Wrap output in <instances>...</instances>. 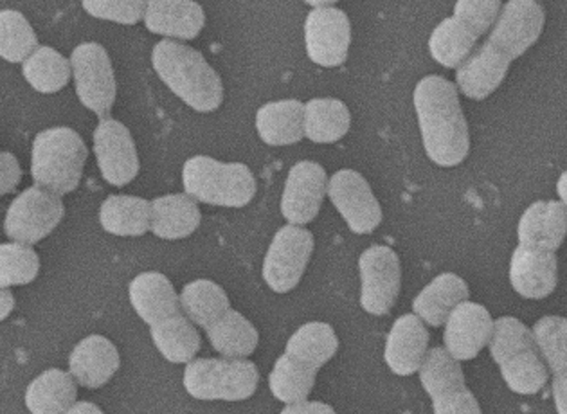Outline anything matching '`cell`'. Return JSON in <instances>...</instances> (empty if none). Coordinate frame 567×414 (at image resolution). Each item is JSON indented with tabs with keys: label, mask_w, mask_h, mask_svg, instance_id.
I'll list each match as a JSON object with an SVG mask.
<instances>
[{
	"label": "cell",
	"mask_w": 567,
	"mask_h": 414,
	"mask_svg": "<svg viewBox=\"0 0 567 414\" xmlns=\"http://www.w3.org/2000/svg\"><path fill=\"white\" fill-rule=\"evenodd\" d=\"M416 373L420 375L423 390L431 399L449 395L452 391L462 390L466 385L462 364L445 348L427 350Z\"/></svg>",
	"instance_id": "35"
},
{
	"label": "cell",
	"mask_w": 567,
	"mask_h": 414,
	"mask_svg": "<svg viewBox=\"0 0 567 414\" xmlns=\"http://www.w3.org/2000/svg\"><path fill=\"white\" fill-rule=\"evenodd\" d=\"M546 13L538 0H508L488 31V40L512 62L523 56L540 39Z\"/></svg>",
	"instance_id": "10"
},
{
	"label": "cell",
	"mask_w": 567,
	"mask_h": 414,
	"mask_svg": "<svg viewBox=\"0 0 567 414\" xmlns=\"http://www.w3.org/2000/svg\"><path fill=\"white\" fill-rule=\"evenodd\" d=\"M146 30L166 39H197L206 25L203 6L195 0H146Z\"/></svg>",
	"instance_id": "19"
},
{
	"label": "cell",
	"mask_w": 567,
	"mask_h": 414,
	"mask_svg": "<svg viewBox=\"0 0 567 414\" xmlns=\"http://www.w3.org/2000/svg\"><path fill=\"white\" fill-rule=\"evenodd\" d=\"M512 60L491 42L472 49V53L456 68V85L463 96L481 102L494 94L505 82Z\"/></svg>",
	"instance_id": "16"
},
{
	"label": "cell",
	"mask_w": 567,
	"mask_h": 414,
	"mask_svg": "<svg viewBox=\"0 0 567 414\" xmlns=\"http://www.w3.org/2000/svg\"><path fill=\"white\" fill-rule=\"evenodd\" d=\"M361 307L371 315H385L393 309L402 284L400 258L391 247L373 246L359 258Z\"/></svg>",
	"instance_id": "9"
},
{
	"label": "cell",
	"mask_w": 567,
	"mask_h": 414,
	"mask_svg": "<svg viewBox=\"0 0 567 414\" xmlns=\"http://www.w3.org/2000/svg\"><path fill=\"white\" fill-rule=\"evenodd\" d=\"M181 312L197 327H209L221 313L231 309L226 290L212 280H195L184 287L178 296Z\"/></svg>",
	"instance_id": "32"
},
{
	"label": "cell",
	"mask_w": 567,
	"mask_h": 414,
	"mask_svg": "<svg viewBox=\"0 0 567 414\" xmlns=\"http://www.w3.org/2000/svg\"><path fill=\"white\" fill-rule=\"evenodd\" d=\"M40 260L31 246L19 241L0 244V287L28 284L39 276Z\"/></svg>",
	"instance_id": "40"
},
{
	"label": "cell",
	"mask_w": 567,
	"mask_h": 414,
	"mask_svg": "<svg viewBox=\"0 0 567 414\" xmlns=\"http://www.w3.org/2000/svg\"><path fill=\"white\" fill-rule=\"evenodd\" d=\"M423 149L442 168H454L471 152V134L457 89L447 77L425 76L413 94Z\"/></svg>",
	"instance_id": "1"
},
{
	"label": "cell",
	"mask_w": 567,
	"mask_h": 414,
	"mask_svg": "<svg viewBox=\"0 0 567 414\" xmlns=\"http://www.w3.org/2000/svg\"><path fill=\"white\" fill-rule=\"evenodd\" d=\"M16 309V298L6 287H0V321H4Z\"/></svg>",
	"instance_id": "48"
},
{
	"label": "cell",
	"mask_w": 567,
	"mask_h": 414,
	"mask_svg": "<svg viewBox=\"0 0 567 414\" xmlns=\"http://www.w3.org/2000/svg\"><path fill=\"white\" fill-rule=\"evenodd\" d=\"M327 172L313 161H299L290 168L281 195V215L293 226H307L318 217L327 197Z\"/></svg>",
	"instance_id": "14"
},
{
	"label": "cell",
	"mask_w": 567,
	"mask_h": 414,
	"mask_svg": "<svg viewBox=\"0 0 567 414\" xmlns=\"http://www.w3.org/2000/svg\"><path fill=\"white\" fill-rule=\"evenodd\" d=\"M82 6L94 19L134 25L145 15L146 0H82Z\"/></svg>",
	"instance_id": "42"
},
{
	"label": "cell",
	"mask_w": 567,
	"mask_h": 414,
	"mask_svg": "<svg viewBox=\"0 0 567 414\" xmlns=\"http://www.w3.org/2000/svg\"><path fill=\"white\" fill-rule=\"evenodd\" d=\"M100 222L116 237H143L150 229V203L132 195H112L102 204Z\"/></svg>",
	"instance_id": "31"
},
{
	"label": "cell",
	"mask_w": 567,
	"mask_h": 414,
	"mask_svg": "<svg viewBox=\"0 0 567 414\" xmlns=\"http://www.w3.org/2000/svg\"><path fill=\"white\" fill-rule=\"evenodd\" d=\"M316 376H318V370L307 366L303 362L293 361L292 356L284 353L270 371V393L278 402L293 404L310 396Z\"/></svg>",
	"instance_id": "37"
},
{
	"label": "cell",
	"mask_w": 567,
	"mask_h": 414,
	"mask_svg": "<svg viewBox=\"0 0 567 414\" xmlns=\"http://www.w3.org/2000/svg\"><path fill=\"white\" fill-rule=\"evenodd\" d=\"M94 154L103 178L112 186H126L140 174V157L128 128L121 121L102 117L94 131Z\"/></svg>",
	"instance_id": "13"
},
{
	"label": "cell",
	"mask_w": 567,
	"mask_h": 414,
	"mask_svg": "<svg viewBox=\"0 0 567 414\" xmlns=\"http://www.w3.org/2000/svg\"><path fill=\"white\" fill-rule=\"evenodd\" d=\"M313 252V235L301 226H284L270 241L265 255V283L278 294H287L298 287Z\"/></svg>",
	"instance_id": "8"
},
{
	"label": "cell",
	"mask_w": 567,
	"mask_h": 414,
	"mask_svg": "<svg viewBox=\"0 0 567 414\" xmlns=\"http://www.w3.org/2000/svg\"><path fill=\"white\" fill-rule=\"evenodd\" d=\"M532 346H535L532 330L520 323L519 319L506 315V318L494 321V332L488 341V348H491L492 361L495 364H501L509 355Z\"/></svg>",
	"instance_id": "41"
},
{
	"label": "cell",
	"mask_w": 567,
	"mask_h": 414,
	"mask_svg": "<svg viewBox=\"0 0 567 414\" xmlns=\"http://www.w3.org/2000/svg\"><path fill=\"white\" fill-rule=\"evenodd\" d=\"M564 186H566V174L560 175L557 184L558 197L563 200L564 204L567 203L566 192H564Z\"/></svg>",
	"instance_id": "50"
},
{
	"label": "cell",
	"mask_w": 567,
	"mask_h": 414,
	"mask_svg": "<svg viewBox=\"0 0 567 414\" xmlns=\"http://www.w3.org/2000/svg\"><path fill=\"white\" fill-rule=\"evenodd\" d=\"M284 414H303V413H327L332 414L336 413L332 405L322 404V402H310V400H299V402H293V404H285Z\"/></svg>",
	"instance_id": "46"
},
{
	"label": "cell",
	"mask_w": 567,
	"mask_h": 414,
	"mask_svg": "<svg viewBox=\"0 0 567 414\" xmlns=\"http://www.w3.org/2000/svg\"><path fill=\"white\" fill-rule=\"evenodd\" d=\"M68 413H103L102 407H97L96 404H91V402H74L71 405V410Z\"/></svg>",
	"instance_id": "49"
},
{
	"label": "cell",
	"mask_w": 567,
	"mask_h": 414,
	"mask_svg": "<svg viewBox=\"0 0 567 414\" xmlns=\"http://www.w3.org/2000/svg\"><path fill=\"white\" fill-rule=\"evenodd\" d=\"M468 296L471 290L463 278L443 272L420 290L413 301V312L429 327H443L452 309L468 299Z\"/></svg>",
	"instance_id": "24"
},
{
	"label": "cell",
	"mask_w": 567,
	"mask_h": 414,
	"mask_svg": "<svg viewBox=\"0 0 567 414\" xmlns=\"http://www.w3.org/2000/svg\"><path fill=\"white\" fill-rule=\"evenodd\" d=\"M535 346L553 376H567V321L560 315H546L532 328Z\"/></svg>",
	"instance_id": "38"
},
{
	"label": "cell",
	"mask_w": 567,
	"mask_h": 414,
	"mask_svg": "<svg viewBox=\"0 0 567 414\" xmlns=\"http://www.w3.org/2000/svg\"><path fill=\"white\" fill-rule=\"evenodd\" d=\"M553 400L558 413H567V376H553Z\"/></svg>",
	"instance_id": "47"
},
{
	"label": "cell",
	"mask_w": 567,
	"mask_h": 414,
	"mask_svg": "<svg viewBox=\"0 0 567 414\" xmlns=\"http://www.w3.org/2000/svg\"><path fill=\"white\" fill-rule=\"evenodd\" d=\"M499 10L501 0H457L454 17L476 37H483L491 31Z\"/></svg>",
	"instance_id": "43"
},
{
	"label": "cell",
	"mask_w": 567,
	"mask_h": 414,
	"mask_svg": "<svg viewBox=\"0 0 567 414\" xmlns=\"http://www.w3.org/2000/svg\"><path fill=\"white\" fill-rule=\"evenodd\" d=\"M150 335L161 355L174 364H188L200 350V335L183 312L150 324Z\"/></svg>",
	"instance_id": "27"
},
{
	"label": "cell",
	"mask_w": 567,
	"mask_h": 414,
	"mask_svg": "<svg viewBox=\"0 0 567 414\" xmlns=\"http://www.w3.org/2000/svg\"><path fill=\"white\" fill-rule=\"evenodd\" d=\"M429 332L416 313H405L394 321L385 339V364L394 375H414L427 352Z\"/></svg>",
	"instance_id": "18"
},
{
	"label": "cell",
	"mask_w": 567,
	"mask_h": 414,
	"mask_svg": "<svg viewBox=\"0 0 567 414\" xmlns=\"http://www.w3.org/2000/svg\"><path fill=\"white\" fill-rule=\"evenodd\" d=\"M183 382L193 399L244 402L258 390L260 371L247 359H193L184 370Z\"/></svg>",
	"instance_id": "5"
},
{
	"label": "cell",
	"mask_w": 567,
	"mask_h": 414,
	"mask_svg": "<svg viewBox=\"0 0 567 414\" xmlns=\"http://www.w3.org/2000/svg\"><path fill=\"white\" fill-rule=\"evenodd\" d=\"M184 192L197 203L221 207H246L256 195V178L244 163L195 155L183 168Z\"/></svg>",
	"instance_id": "4"
},
{
	"label": "cell",
	"mask_w": 567,
	"mask_h": 414,
	"mask_svg": "<svg viewBox=\"0 0 567 414\" xmlns=\"http://www.w3.org/2000/svg\"><path fill=\"white\" fill-rule=\"evenodd\" d=\"M305 103L298 100L265 103L256 114V131L269 146L296 145L303 139Z\"/></svg>",
	"instance_id": "25"
},
{
	"label": "cell",
	"mask_w": 567,
	"mask_h": 414,
	"mask_svg": "<svg viewBox=\"0 0 567 414\" xmlns=\"http://www.w3.org/2000/svg\"><path fill=\"white\" fill-rule=\"evenodd\" d=\"M87 155V146L76 131L68 126L48 128L34 137L31 177L42 188L62 197L78 188Z\"/></svg>",
	"instance_id": "3"
},
{
	"label": "cell",
	"mask_w": 567,
	"mask_h": 414,
	"mask_svg": "<svg viewBox=\"0 0 567 414\" xmlns=\"http://www.w3.org/2000/svg\"><path fill=\"white\" fill-rule=\"evenodd\" d=\"M22 73L34 91L54 94L71 80V63L56 49L42 45L22 62Z\"/></svg>",
	"instance_id": "36"
},
{
	"label": "cell",
	"mask_w": 567,
	"mask_h": 414,
	"mask_svg": "<svg viewBox=\"0 0 567 414\" xmlns=\"http://www.w3.org/2000/svg\"><path fill=\"white\" fill-rule=\"evenodd\" d=\"M132 307L146 324H155L181 312L174 284L161 272L135 276L128 287Z\"/></svg>",
	"instance_id": "23"
},
{
	"label": "cell",
	"mask_w": 567,
	"mask_h": 414,
	"mask_svg": "<svg viewBox=\"0 0 567 414\" xmlns=\"http://www.w3.org/2000/svg\"><path fill=\"white\" fill-rule=\"evenodd\" d=\"M567 211L563 200H540L523 213L517 238L520 246L543 251H557L566 238Z\"/></svg>",
	"instance_id": "21"
},
{
	"label": "cell",
	"mask_w": 567,
	"mask_h": 414,
	"mask_svg": "<svg viewBox=\"0 0 567 414\" xmlns=\"http://www.w3.org/2000/svg\"><path fill=\"white\" fill-rule=\"evenodd\" d=\"M327 197L355 235H370L382 222V207L355 169H339L328 178Z\"/></svg>",
	"instance_id": "11"
},
{
	"label": "cell",
	"mask_w": 567,
	"mask_h": 414,
	"mask_svg": "<svg viewBox=\"0 0 567 414\" xmlns=\"http://www.w3.org/2000/svg\"><path fill=\"white\" fill-rule=\"evenodd\" d=\"M37 48L39 39L28 19L16 10L0 11V59L24 62Z\"/></svg>",
	"instance_id": "39"
},
{
	"label": "cell",
	"mask_w": 567,
	"mask_h": 414,
	"mask_svg": "<svg viewBox=\"0 0 567 414\" xmlns=\"http://www.w3.org/2000/svg\"><path fill=\"white\" fill-rule=\"evenodd\" d=\"M443 324L445 350L460 362L476 359L481 350L488 346L494 332L491 312L483 304L472 303L468 299L457 303Z\"/></svg>",
	"instance_id": "15"
},
{
	"label": "cell",
	"mask_w": 567,
	"mask_h": 414,
	"mask_svg": "<svg viewBox=\"0 0 567 414\" xmlns=\"http://www.w3.org/2000/svg\"><path fill=\"white\" fill-rule=\"evenodd\" d=\"M337 350H339V339L336 330L321 321H312L299 327L285 346V353L292 356L293 361L303 362L318 371L327 362L332 361Z\"/></svg>",
	"instance_id": "30"
},
{
	"label": "cell",
	"mask_w": 567,
	"mask_h": 414,
	"mask_svg": "<svg viewBox=\"0 0 567 414\" xmlns=\"http://www.w3.org/2000/svg\"><path fill=\"white\" fill-rule=\"evenodd\" d=\"M203 215L188 193H172L150 203V231L163 240L192 237L200 226Z\"/></svg>",
	"instance_id": "22"
},
{
	"label": "cell",
	"mask_w": 567,
	"mask_h": 414,
	"mask_svg": "<svg viewBox=\"0 0 567 414\" xmlns=\"http://www.w3.org/2000/svg\"><path fill=\"white\" fill-rule=\"evenodd\" d=\"M76 381L65 371H44L37 376L25 391V405L31 413H68L76 402Z\"/></svg>",
	"instance_id": "29"
},
{
	"label": "cell",
	"mask_w": 567,
	"mask_h": 414,
	"mask_svg": "<svg viewBox=\"0 0 567 414\" xmlns=\"http://www.w3.org/2000/svg\"><path fill=\"white\" fill-rule=\"evenodd\" d=\"M63 215L65 207L60 195L37 184L11 203L4 218L6 237L24 246H34L59 227Z\"/></svg>",
	"instance_id": "7"
},
{
	"label": "cell",
	"mask_w": 567,
	"mask_h": 414,
	"mask_svg": "<svg viewBox=\"0 0 567 414\" xmlns=\"http://www.w3.org/2000/svg\"><path fill=\"white\" fill-rule=\"evenodd\" d=\"M204 330L212 346L221 356H231V359H247L252 355L260 341L255 324L233 309H227L217 321H213Z\"/></svg>",
	"instance_id": "28"
},
{
	"label": "cell",
	"mask_w": 567,
	"mask_h": 414,
	"mask_svg": "<svg viewBox=\"0 0 567 414\" xmlns=\"http://www.w3.org/2000/svg\"><path fill=\"white\" fill-rule=\"evenodd\" d=\"M351 45V24L347 13L333 6H319L305 20V48L308 59L321 68H339L347 62Z\"/></svg>",
	"instance_id": "12"
},
{
	"label": "cell",
	"mask_w": 567,
	"mask_h": 414,
	"mask_svg": "<svg viewBox=\"0 0 567 414\" xmlns=\"http://www.w3.org/2000/svg\"><path fill=\"white\" fill-rule=\"evenodd\" d=\"M69 63L78 100L96 116H109L116 102L117 83L106 49L96 42H85L74 48Z\"/></svg>",
	"instance_id": "6"
},
{
	"label": "cell",
	"mask_w": 567,
	"mask_h": 414,
	"mask_svg": "<svg viewBox=\"0 0 567 414\" xmlns=\"http://www.w3.org/2000/svg\"><path fill=\"white\" fill-rule=\"evenodd\" d=\"M433 411L437 414H477L481 413V405L480 402H477L476 396L472 395V391L465 385L462 390L452 391L449 395L433 399Z\"/></svg>",
	"instance_id": "44"
},
{
	"label": "cell",
	"mask_w": 567,
	"mask_h": 414,
	"mask_svg": "<svg viewBox=\"0 0 567 414\" xmlns=\"http://www.w3.org/2000/svg\"><path fill=\"white\" fill-rule=\"evenodd\" d=\"M152 65L164 85L193 111H217L224 102V83L203 53L177 40H163L152 51Z\"/></svg>",
	"instance_id": "2"
},
{
	"label": "cell",
	"mask_w": 567,
	"mask_h": 414,
	"mask_svg": "<svg viewBox=\"0 0 567 414\" xmlns=\"http://www.w3.org/2000/svg\"><path fill=\"white\" fill-rule=\"evenodd\" d=\"M117 348L103 335H91L78 342L69 356V371L78 384L87 390H97L120 370Z\"/></svg>",
	"instance_id": "20"
},
{
	"label": "cell",
	"mask_w": 567,
	"mask_h": 414,
	"mask_svg": "<svg viewBox=\"0 0 567 414\" xmlns=\"http://www.w3.org/2000/svg\"><path fill=\"white\" fill-rule=\"evenodd\" d=\"M497 366L501 368V376L505 384L519 395H535L543 391L549 381L548 366L538 353L537 346L520 350Z\"/></svg>",
	"instance_id": "33"
},
{
	"label": "cell",
	"mask_w": 567,
	"mask_h": 414,
	"mask_svg": "<svg viewBox=\"0 0 567 414\" xmlns=\"http://www.w3.org/2000/svg\"><path fill=\"white\" fill-rule=\"evenodd\" d=\"M508 276L515 292L523 298H548L557 289V256L519 244L509 260Z\"/></svg>",
	"instance_id": "17"
},
{
	"label": "cell",
	"mask_w": 567,
	"mask_h": 414,
	"mask_svg": "<svg viewBox=\"0 0 567 414\" xmlns=\"http://www.w3.org/2000/svg\"><path fill=\"white\" fill-rule=\"evenodd\" d=\"M22 178L19 161L10 152H0V197L16 192Z\"/></svg>",
	"instance_id": "45"
},
{
	"label": "cell",
	"mask_w": 567,
	"mask_h": 414,
	"mask_svg": "<svg viewBox=\"0 0 567 414\" xmlns=\"http://www.w3.org/2000/svg\"><path fill=\"white\" fill-rule=\"evenodd\" d=\"M477 40L480 37L472 33L462 20L449 17L434 28L429 39V51L443 68L456 69L476 48Z\"/></svg>",
	"instance_id": "34"
},
{
	"label": "cell",
	"mask_w": 567,
	"mask_h": 414,
	"mask_svg": "<svg viewBox=\"0 0 567 414\" xmlns=\"http://www.w3.org/2000/svg\"><path fill=\"white\" fill-rule=\"evenodd\" d=\"M351 114L348 106L336 97H313L305 103L303 132L305 137L318 143L330 145L342 139L350 132Z\"/></svg>",
	"instance_id": "26"
},
{
	"label": "cell",
	"mask_w": 567,
	"mask_h": 414,
	"mask_svg": "<svg viewBox=\"0 0 567 414\" xmlns=\"http://www.w3.org/2000/svg\"><path fill=\"white\" fill-rule=\"evenodd\" d=\"M308 6H312V8H319V6H332L339 0H305Z\"/></svg>",
	"instance_id": "51"
}]
</instances>
